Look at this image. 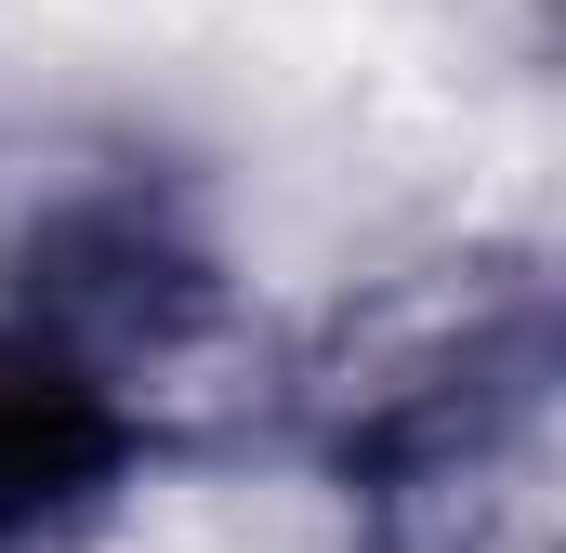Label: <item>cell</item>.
Here are the masks:
<instances>
[{"instance_id": "obj_1", "label": "cell", "mask_w": 566, "mask_h": 553, "mask_svg": "<svg viewBox=\"0 0 566 553\" xmlns=\"http://www.w3.org/2000/svg\"><path fill=\"white\" fill-rule=\"evenodd\" d=\"M277 396L356 514L501 474V461H554V276L527 251L409 264L356 290L277 369Z\"/></svg>"}, {"instance_id": "obj_2", "label": "cell", "mask_w": 566, "mask_h": 553, "mask_svg": "<svg viewBox=\"0 0 566 553\" xmlns=\"http://www.w3.org/2000/svg\"><path fill=\"white\" fill-rule=\"evenodd\" d=\"M13 316L53 330L145 421V448L251 409V316H238L224 264L158 198H66V211H40L27 251H13Z\"/></svg>"}, {"instance_id": "obj_3", "label": "cell", "mask_w": 566, "mask_h": 553, "mask_svg": "<svg viewBox=\"0 0 566 553\" xmlns=\"http://www.w3.org/2000/svg\"><path fill=\"white\" fill-rule=\"evenodd\" d=\"M145 461V421L27 316H0V553H66L119 474Z\"/></svg>"}]
</instances>
